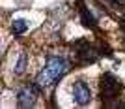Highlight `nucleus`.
Instances as JSON below:
<instances>
[{
	"mask_svg": "<svg viewBox=\"0 0 125 109\" xmlns=\"http://www.w3.org/2000/svg\"><path fill=\"white\" fill-rule=\"evenodd\" d=\"M67 68H69V64L65 58H60V57L51 58L47 62V66L41 70V73L37 75V85L39 87H49V85L56 83L58 79L67 72Z\"/></svg>",
	"mask_w": 125,
	"mask_h": 109,
	"instance_id": "f257e3e1",
	"label": "nucleus"
},
{
	"mask_svg": "<svg viewBox=\"0 0 125 109\" xmlns=\"http://www.w3.org/2000/svg\"><path fill=\"white\" fill-rule=\"evenodd\" d=\"M121 90V83L112 75V73H104L101 77V96L104 102H110L112 98H116Z\"/></svg>",
	"mask_w": 125,
	"mask_h": 109,
	"instance_id": "f03ea898",
	"label": "nucleus"
},
{
	"mask_svg": "<svg viewBox=\"0 0 125 109\" xmlns=\"http://www.w3.org/2000/svg\"><path fill=\"white\" fill-rule=\"evenodd\" d=\"M36 96H37V87L36 85H30V87H24L19 90V94H17V104H19V107H32L34 105V102H36Z\"/></svg>",
	"mask_w": 125,
	"mask_h": 109,
	"instance_id": "7ed1b4c3",
	"label": "nucleus"
},
{
	"mask_svg": "<svg viewBox=\"0 0 125 109\" xmlns=\"http://www.w3.org/2000/svg\"><path fill=\"white\" fill-rule=\"evenodd\" d=\"M73 96H75V102L78 105H86L92 100V92H90V87L84 81H77L73 85Z\"/></svg>",
	"mask_w": 125,
	"mask_h": 109,
	"instance_id": "20e7f679",
	"label": "nucleus"
},
{
	"mask_svg": "<svg viewBox=\"0 0 125 109\" xmlns=\"http://www.w3.org/2000/svg\"><path fill=\"white\" fill-rule=\"evenodd\" d=\"M77 58L80 62H94L97 58V51L92 45H77Z\"/></svg>",
	"mask_w": 125,
	"mask_h": 109,
	"instance_id": "39448f33",
	"label": "nucleus"
},
{
	"mask_svg": "<svg viewBox=\"0 0 125 109\" xmlns=\"http://www.w3.org/2000/svg\"><path fill=\"white\" fill-rule=\"evenodd\" d=\"M80 13H82V23L86 26H95V19H94V15L90 13L84 6H80Z\"/></svg>",
	"mask_w": 125,
	"mask_h": 109,
	"instance_id": "423d86ee",
	"label": "nucleus"
},
{
	"mask_svg": "<svg viewBox=\"0 0 125 109\" xmlns=\"http://www.w3.org/2000/svg\"><path fill=\"white\" fill-rule=\"evenodd\" d=\"M26 23L21 21V19H17V21H13V25H11V30H13V34H24L26 32Z\"/></svg>",
	"mask_w": 125,
	"mask_h": 109,
	"instance_id": "0eeeda50",
	"label": "nucleus"
},
{
	"mask_svg": "<svg viewBox=\"0 0 125 109\" xmlns=\"http://www.w3.org/2000/svg\"><path fill=\"white\" fill-rule=\"evenodd\" d=\"M24 66H26V55H21V58H19V62L15 66V73H22L24 72Z\"/></svg>",
	"mask_w": 125,
	"mask_h": 109,
	"instance_id": "6e6552de",
	"label": "nucleus"
}]
</instances>
